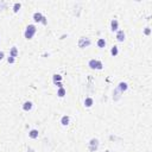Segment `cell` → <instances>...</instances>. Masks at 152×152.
<instances>
[{
    "instance_id": "1",
    "label": "cell",
    "mask_w": 152,
    "mask_h": 152,
    "mask_svg": "<svg viewBox=\"0 0 152 152\" xmlns=\"http://www.w3.org/2000/svg\"><path fill=\"white\" fill-rule=\"evenodd\" d=\"M36 32H37V29H36L34 25H28L26 30L24 32V36H25L26 39H32V37L34 36Z\"/></svg>"
},
{
    "instance_id": "2",
    "label": "cell",
    "mask_w": 152,
    "mask_h": 152,
    "mask_svg": "<svg viewBox=\"0 0 152 152\" xmlns=\"http://www.w3.org/2000/svg\"><path fill=\"white\" fill-rule=\"evenodd\" d=\"M89 67L91 69H97V70H101L102 69V62L101 61H96V60H90L89 61Z\"/></svg>"
},
{
    "instance_id": "3",
    "label": "cell",
    "mask_w": 152,
    "mask_h": 152,
    "mask_svg": "<svg viewBox=\"0 0 152 152\" xmlns=\"http://www.w3.org/2000/svg\"><path fill=\"white\" fill-rule=\"evenodd\" d=\"M99 149V140L96 138H93L89 141V151L90 152H95Z\"/></svg>"
},
{
    "instance_id": "4",
    "label": "cell",
    "mask_w": 152,
    "mask_h": 152,
    "mask_svg": "<svg viewBox=\"0 0 152 152\" xmlns=\"http://www.w3.org/2000/svg\"><path fill=\"white\" fill-rule=\"evenodd\" d=\"M90 39L89 38H84V37H82V38H80V40H79V46L80 48H87V46H89L90 45Z\"/></svg>"
},
{
    "instance_id": "5",
    "label": "cell",
    "mask_w": 152,
    "mask_h": 152,
    "mask_svg": "<svg viewBox=\"0 0 152 152\" xmlns=\"http://www.w3.org/2000/svg\"><path fill=\"white\" fill-rule=\"evenodd\" d=\"M42 19H43V14H42L40 12H36V13L33 14V20H34L36 23H42Z\"/></svg>"
},
{
    "instance_id": "6",
    "label": "cell",
    "mask_w": 152,
    "mask_h": 152,
    "mask_svg": "<svg viewBox=\"0 0 152 152\" xmlns=\"http://www.w3.org/2000/svg\"><path fill=\"white\" fill-rule=\"evenodd\" d=\"M127 88H128V87H127V83H125V82H120L119 86L117 87V89L120 91V93H124L125 90H127Z\"/></svg>"
},
{
    "instance_id": "7",
    "label": "cell",
    "mask_w": 152,
    "mask_h": 152,
    "mask_svg": "<svg viewBox=\"0 0 152 152\" xmlns=\"http://www.w3.org/2000/svg\"><path fill=\"white\" fill-rule=\"evenodd\" d=\"M117 39H118L119 42H124V40H125V32L122 30L118 31V33H117Z\"/></svg>"
},
{
    "instance_id": "8",
    "label": "cell",
    "mask_w": 152,
    "mask_h": 152,
    "mask_svg": "<svg viewBox=\"0 0 152 152\" xmlns=\"http://www.w3.org/2000/svg\"><path fill=\"white\" fill-rule=\"evenodd\" d=\"M23 109L26 111V112L31 111V109H32V102H31V101H26V102L23 105Z\"/></svg>"
},
{
    "instance_id": "9",
    "label": "cell",
    "mask_w": 152,
    "mask_h": 152,
    "mask_svg": "<svg viewBox=\"0 0 152 152\" xmlns=\"http://www.w3.org/2000/svg\"><path fill=\"white\" fill-rule=\"evenodd\" d=\"M118 26H119V23L117 19H113L111 22V28H112V31H117L118 30Z\"/></svg>"
},
{
    "instance_id": "10",
    "label": "cell",
    "mask_w": 152,
    "mask_h": 152,
    "mask_svg": "<svg viewBox=\"0 0 152 152\" xmlns=\"http://www.w3.org/2000/svg\"><path fill=\"white\" fill-rule=\"evenodd\" d=\"M18 56V49L16 48V46H13L12 49H11V51H10V57H17Z\"/></svg>"
},
{
    "instance_id": "11",
    "label": "cell",
    "mask_w": 152,
    "mask_h": 152,
    "mask_svg": "<svg viewBox=\"0 0 152 152\" xmlns=\"http://www.w3.org/2000/svg\"><path fill=\"white\" fill-rule=\"evenodd\" d=\"M69 121H70V119H69V117H68V115H64V117H62L61 124L63 125V126H67V125H69Z\"/></svg>"
},
{
    "instance_id": "12",
    "label": "cell",
    "mask_w": 152,
    "mask_h": 152,
    "mask_svg": "<svg viewBox=\"0 0 152 152\" xmlns=\"http://www.w3.org/2000/svg\"><path fill=\"white\" fill-rule=\"evenodd\" d=\"M29 135H30V138H32V139L38 138V131H37V129H31L30 133H29Z\"/></svg>"
},
{
    "instance_id": "13",
    "label": "cell",
    "mask_w": 152,
    "mask_h": 152,
    "mask_svg": "<svg viewBox=\"0 0 152 152\" xmlns=\"http://www.w3.org/2000/svg\"><path fill=\"white\" fill-rule=\"evenodd\" d=\"M84 106H86V107H91V106H93V99H91V97H86V100H84Z\"/></svg>"
},
{
    "instance_id": "14",
    "label": "cell",
    "mask_w": 152,
    "mask_h": 152,
    "mask_svg": "<svg viewBox=\"0 0 152 152\" xmlns=\"http://www.w3.org/2000/svg\"><path fill=\"white\" fill-rule=\"evenodd\" d=\"M97 46H99V48H105V46H106V40H105L103 38H100V39L97 40Z\"/></svg>"
},
{
    "instance_id": "15",
    "label": "cell",
    "mask_w": 152,
    "mask_h": 152,
    "mask_svg": "<svg viewBox=\"0 0 152 152\" xmlns=\"http://www.w3.org/2000/svg\"><path fill=\"white\" fill-rule=\"evenodd\" d=\"M57 95H58L60 97H63V96L65 95V89H64L63 87H62V88H60V89H58V91H57Z\"/></svg>"
},
{
    "instance_id": "16",
    "label": "cell",
    "mask_w": 152,
    "mask_h": 152,
    "mask_svg": "<svg viewBox=\"0 0 152 152\" xmlns=\"http://www.w3.org/2000/svg\"><path fill=\"white\" fill-rule=\"evenodd\" d=\"M20 7H22V5H20L19 2H17V4H14V6H13V12H18Z\"/></svg>"
},
{
    "instance_id": "17",
    "label": "cell",
    "mask_w": 152,
    "mask_h": 152,
    "mask_svg": "<svg viewBox=\"0 0 152 152\" xmlns=\"http://www.w3.org/2000/svg\"><path fill=\"white\" fill-rule=\"evenodd\" d=\"M111 54H112L113 56H117V55H118V46H113L112 50H111Z\"/></svg>"
},
{
    "instance_id": "18",
    "label": "cell",
    "mask_w": 152,
    "mask_h": 152,
    "mask_svg": "<svg viewBox=\"0 0 152 152\" xmlns=\"http://www.w3.org/2000/svg\"><path fill=\"white\" fill-rule=\"evenodd\" d=\"M61 80H62L61 75H57V74H56V75H54V82H55V83H56V82H60Z\"/></svg>"
},
{
    "instance_id": "19",
    "label": "cell",
    "mask_w": 152,
    "mask_h": 152,
    "mask_svg": "<svg viewBox=\"0 0 152 152\" xmlns=\"http://www.w3.org/2000/svg\"><path fill=\"white\" fill-rule=\"evenodd\" d=\"M7 62H8V63H14V58H13V57H8V58H7Z\"/></svg>"
},
{
    "instance_id": "20",
    "label": "cell",
    "mask_w": 152,
    "mask_h": 152,
    "mask_svg": "<svg viewBox=\"0 0 152 152\" xmlns=\"http://www.w3.org/2000/svg\"><path fill=\"white\" fill-rule=\"evenodd\" d=\"M151 33V30H150V28H146L145 29V34H150Z\"/></svg>"
},
{
    "instance_id": "21",
    "label": "cell",
    "mask_w": 152,
    "mask_h": 152,
    "mask_svg": "<svg viewBox=\"0 0 152 152\" xmlns=\"http://www.w3.org/2000/svg\"><path fill=\"white\" fill-rule=\"evenodd\" d=\"M55 84H56V86H57L58 88H62V83H61V82H56Z\"/></svg>"
},
{
    "instance_id": "22",
    "label": "cell",
    "mask_w": 152,
    "mask_h": 152,
    "mask_svg": "<svg viewBox=\"0 0 152 152\" xmlns=\"http://www.w3.org/2000/svg\"><path fill=\"white\" fill-rule=\"evenodd\" d=\"M45 19H46L45 17H43V19H42V23H43L44 25H46V20H45Z\"/></svg>"
},
{
    "instance_id": "23",
    "label": "cell",
    "mask_w": 152,
    "mask_h": 152,
    "mask_svg": "<svg viewBox=\"0 0 152 152\" xmlns=\"http://www.w3.org/2000/svg\"><path fill=\"white\" fill-rule=\"evenodd\" d=\"M2 58H4V52H2V51H0V61H1Z\"/></svg>"
}]
</instances>
